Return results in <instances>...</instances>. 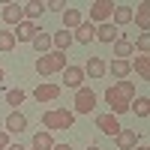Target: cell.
Masks as SVG:
<instances>
[{
	"instance_id": "obj_23",
	"label": "cell",
	"mask_w": 150,
	"mask_h": 150,
	"mask_svg": "<svg viewBox=\"0 0 150 150\" xmlns=\"http://www.w3.org/2000/svg\"><path fill=\"white\" fill-rule=\"evenodd\" d=\"M30 45H33L39 54H48V51H54V48H51V36H48V33H42V30L33 36V42H30Z\"/></svg>"
},
{
	"instance_id": "obj_18",
	"label": "cell",
	"mask_w": 150,
	"mask_h": 150,
	"mask_svg": "<svg viewBox=\"0 0 150 150\" xmlns=\"http://www.w3.org/2000/svg\"><path fill=\"white\" fill-rule=\"evenodd\" d=\"M105 72H111L117 81H123L132 72V66H129V60H111V66H105Z\"/></svg>"
},
{
	"instance_id": "obj_32",
	"label": "cell",
	"mask_w": 150,
	"mask_h": 150,
	"mask_svg": "<svg viewBox=\"0 0 150 150\" xmlns=\"http://www.w3.org/2000/svg\"><path fill=\"white\" fill-rule=\"evenodd\" d=\"M6 150H27V147H24V144H9Z\"/></svg>"
},
{
	"instance_id": "obj_17",
	"label": "cell",
	"mask_w": 150,
	"mask_h": 150,
	"mask_svg": "<svg viewBox=\"0 0 150 150\" xmlns=\"http://www.w3.org/2000/svg\"><path fill=\"white\" fill-rule=\"evenodd\" d=\"M81 69H84V75H90V78H102L105 75V60L102 57H90Z\"/></svg>"
},
{
	"instance_id": "obj_34",
	"label": "cell",
	"mask_w": 150,
	"mask_h": 150,
	"mask_svg": "<svg viewBox=\"0 0 150 150\" xmlns=\"http://www.w3.org/2000/svg\"><path fill=\"white\" fill-rule=\"evenodd\" d=\"M132 150H150V147H147V144H135Z\"/></svg>"
},
{
	"instance_id": "obj_29",
	"label": "cell",
	"mask_w": 150,
	"mask_h": 150,
	"mask_svg": "<svg viewBox=\"0 0 150 150\" xmlns=\"http://www.w3.org/2000/svg\"><path fill=\"white\" fill-rule=\"evenodd\" d=\"M132 48H138V54H147V48H150V36L141 33V36H138V42H132Z\"/></svg>"
},
{
	"instance_id": "obj_12",
	"label": "cell",
	"mask_w": 150,
	"mask_h": 150,
	"mask_svg": "<svg viewBox=\"0 0 150 150\" xmlns=\"http://www.w3.org/2000/svg\"><path fill=\"white\" fill-rule=\"evenodd\" d=\"M39 33V24L33 21H21L15 30H12V36H15V42H33V36Z\"/></svg>"
},
{
	"instance_id": "obj_1",
	"label": "cell",
	"mask_w": 150,
	"mask_h": 150,
	"mask_svg": "<svg viewBox=\"0 0 150 150\" xmlns=\"http://www.w3.org/2000/svg\"><path fill=\"white\" fill-rule=\"evenodd\" d=\"M135 99V84L132 81H114L105 90V102H108V114H114V117H120V114H126L129 111V102Z\"/></svg>"
},
{
	"instance_id": "obj_16",
	"label": "cell",
	"mask_w": 150,
	"mask_h": 150,
	"mask_svg": "<svg viewBox=\"0 0 150 150\" xmlns=\"http://www.w3.org/2000/svg\"><path fill=\"white\" fill-rule=\"evenodd\" d=\"M129 66H132V72L138 75L141 81L150 78V54H138V57H135V63H129Z\"/></svg>"
},
{
	"instance_id": "obj_27",
	"label": "cell",
	"mask_w": 150,
	"mask_h": 150,
	"mask_svg": "<svg viewBox=\"0 0 150 150\" xmlns=\"http://www.w3.org/2000/svg\"><path fill=\"white\" fill-rule=\"evenodd\" d=\"M15 48V36L12 30H0V51H12Z\"/></svg>"
},
{
	"instance_id": "obj_35",
	"label": "cell",
	"mask_w": 150,
	"mask_h": 150,
	"mask_svg": "<svg viewBox=\"0 0 150 150\" xmlns=\"http://www.w3.org/2000/svg\"><path fill=\"white\" fill-rule=\"evenodd\" d=\"M87 150H102V147H96V144H87Z\"/></svg>"
},
{
	"instance_id": "obj_25",
	"label": "cell",
	"mask_w": 150,
	"mask_h": 150,
	"mask_svg": "<svg viewBox=\"0 0 150 150\" xmlns=\"http://www.w3.org/2000/svg\"><path fill=\"white\" fill-rule=\"evenodd\" d=\"M78 24H81V12H78V9H63V30L72 33Z\"/></svg>"
},
{
	"instance_id": "obj_10",
	"label": "cell",
	"mask_w": 150,
	"mask_h": 150,
	"mask_svg": "<svg viewBox=\"0 0 150 150\" xmlns=\"http://www.w3.org/2000/svg\"><path fill=\"white\" fill-rule=\"evenodd\" d=\"M96 129L114 138V135H117V132H120L123 126H120V120H117L114 114H99V117H96Z\"/></svg>"
},
{
	"instance_id": "obj_31",
	"label": "cell",
	"mask_w": 150,
	"mask_h": 150,
	"mask_svg": "<svg viewBox=\"0 0 150 150\" xmlns=\"http://www.w3.org/2000/svg\"><path fill=\"white\" fill-rule=\"evenodd\" d=\"M6 147H9V132L0 129V150H6Z\"/></svg>"
},
{
	"instance_id": "obj_20",
	"label": "cell",
	"mask_w": 150,
	"mask_h": 150,
	"mask_svg": "<svg viewBox=\"0 0 150 150\" xmlns=\"http://www.w3.org/2000/svg\"><path fill=\"white\" fill-rule=\"evenodd\" d=\"M111 24L114 27H123V24H129L132 21V6H114V12H111Z\"/></svg>"
},
{
	"instance_id": "obj_19",
	"label": "cell",
	"mask_w": 150,
	"mask_h": 150,
	"mask_svg": "<svg viewBox=\"0 0 150 150\" xmlns=\"http://www.w3.org/2000/svg\"><path fill=\"white\" fill-rule=\"evenodd\" d=\"M132 21H138L141 33H147V27H150V3H138V12H132Z\"/></svg>"
},
{
	"instance_id": "obj_26",
	"label": "cell",
	"mask_w": 150,
	"mask_h": 150,
	"mask_svg": "<svg viewBox=\"0 0 150 150\" xmlns=\"http://www.w3.org/2000/svg\"><path fill=\"white\" fill-rule=\"evenodd\" d=\"M129 111H135L138 117H147V114H150V99H147V96L132 99V102H129Z\"/></svg>"
},
{
	"instance_id": "obj_15",
	"label": "cell",
	"mask_w": 150,
	"mask_h": 150,
	"mask_svg": "<svg viewBox=\"0 0 150 150\" xmlns=\"http://www.w3.org/2000/svg\"><path fill=\"white\" fill-rule=\"evenodd\" d=\"M72 42H75V39H72V33H69V30H57V33L51 36V48H54V51H63V54L69 51V45H72Z\"/></svg>"
},
{
	"instance_id": "obj_9",
	"label": "cell",
	"mask_w": 150,
	"mask_h": 150,
	"mask_svg": "<svg viewBox=\"0 0 150 150\" xmlns=\"http://www.w3.org/2000/svg\"><path fill=\"white\" fill-rule=\"evenodd\" d=\"M120 30L114 27V24H111V21H105V24H96V39L99 42H105V45H114L117 39H120Z\"/></svg>"
},
{
	"instance_id": "obj_30",
	"label": "cell",
	"mask_w": 150,
	"mask_h": 150,
	"mask_svg": "<svg viewBox=\"0 0 150 150\" xmlns=\"http://www.w3.org/2000/svg\"><path fill=\"white\" fill-rule=\"evenodd\" d=\"M45 9H51V12H63L66 3H63V0H51V3H45Z\"/></svg>"
},
{
	"instance_id": "obj_7",
	"label": "cell",
	"mask_w": 150,
	"mask_h": 150,
	"mask_svg": "<svg viewBox=\"0 0 150 150\" xmlns=\"http://www.w3.org/2000/svg\"><path fill=\"white\" fill-rule=\"evenodd\" d=\"M3 126H6V132H9V135H21L24 129H27V117H24L21 111H9L6 120H3Z\"/></svg>"
},
{
	"instance_id": "obj_14",
	"label": "cell",
	"mask_w": 150,
	"mask_h": 150,
	"mask_svg": "<svg viewBox=\"0 0 150 150\" xmlns=\"http://www.w3.org/2000/svg\"><path fill=\"white\" fill-rule=\"evenodd\" d=\"M0 15H3V21H6V24H15V27H18V24L24 21V9H21L18 3H6Z\"/></svg>"
},
{
	"instance_id": "obj_6",
	"label": "cell",
	"mask_w": 150,
	"mask_h": 150,
	"mask_svg": "<svg viewBox=\"0 0 150 150\" xmlns=\"http://www.w3.org/2000/svg\"><path fill=\"white\" fill-rule=\"evenodd\" d=\"M60 93H63V87H60V84L42 81V84L36 87V90H33V99H36V102H54V99H57Z\"/></svg>"
},
{
	"instance_id": "obj_21",
	"label": "cell",
	"mask_w": 150,
	"mask_h": 150,
	"mask_svg": "<svg viewBox=\"0 0 150 150\" xmlns=\"http://www.w3.org/2000/svg\"><path fill=\"white\" fill-rule=\"evenodd\" d=\"M132 42L126 39V36H120V39L114 42V60H126V57H132Z\"/></svg>"
},
{
	"instance_id": "obj_28",
	"label": "cell",
	"mask_w": 150,
	"mask_h": 150,
	"mask_svg": "<svg viewBox=\"0 0 150 150\" xmlns=\"http://www.w3.org/2000/svg\"><path fill=\"white\" fill-rule=\"evenodd\" d=\"M24 96H27V93H24L21 87H18V90H6V102H9V105H21Z\"/></svg>"
},
{
	"instance_id": "obj_24",
	"label": "cell",
	"mask_w": 150,
	"mask_h": 150,
	"mask_svg": "<svg viewBox=\"0 0 150 150\" xmlns=\"http://www.w3.org/2000/svg\"><path fill=\"white\" fill-rule=\"evenodd\" d=\"M54 147V138H51V132H36L33 135V150H51Z\"/></svg>"
},
{
	"instance_id": "obj_2",
	"label": "cell",
	"mask_w": 150,
	"mask_h": 150,
	"mask_svg": "<svg viewBox=\"0 0 150 150\" xmlns=\"http://www.w3.org/2000/svg\"><path fill=\"white\" fill-rule=\"evenodd\" d=\"M42 123H45L48 132H54V129H72L75 114H72L69 108H48L45 114H42Z\"/></svg>"
},
{
	"instance_id": "obj_22",
	"label": "cell",
	"mask_w": 150,
	"mask_h": 150,
	"mask_svg": "<svg viewBox=\"0 0 150 150\" xmlns=\"http://www.w3.org/2000/svg\"><path fill=\"white\" fill-rule=\"evenodd\" d=\"M21 9H24V21H33V24H36V18H42V12H45V3H39V0H33V3L21 6Z\"/></svg>"
},
{
	"instance_id": "obj_8",
	"label": "cell",
	"mask_w": 150,
	"mask_h": 150,
	"mask_svg": "<svg viewBox=\"0 0 150 150\" xmlns=\"http://www.w3.org/2000/svg\"><path fill=\"white\" fill-rule=\"evenodd\" d=\"M63 84L69 87V90H78V87H84V69L69 63V66L63 69Z\"/></svg>"
},
{
	"instance_id": "obj_3",
	"label": "cell",
	"mask_w": 150,
	"mask_h": 150,
	"mask_svg": "<svg viewBox=\"0 0 150 150\" xmlns=\"http://www.w3.org/2000/svg\"><path fill=\"white\" fill-rule=\"evenodd\" d=\"M69 63H66V54L63 51H48L42 54L39 60H36V72L42 75V78H48V75H54V72H63Z\"/></svg>"
},
{
	"instance_id": "obj_36",
	"label": "cell",
	"mask_w": 150,
	"mask_h": 150,
	"mask_svg": "<svg viewBox=\"0 0 150 150\" xmlns=\"http://www.w3.org/2000/svg\"><path fill=\"white\" fill-rule=\"evenodd\" d=\"M3 78H6V72H3V69H0V84H3Z\"/></svg>"
},
{
	"instance_id": "obj_11",
	"label": "cell",
	"mask_w": 150,
	"mask_h": 150,
	"mask_svg": "<svg viewBox=\"0 0 150 150\" xmlns=\"http://www.w3.org/2000/svg\"><path fill=\"white\" fill-rule=\"evenodd\" d=\"M72 39H75V42H81V45H90V42L96 39V24L81 21L78 27H75V33H72Z\"/></svg>"
},
{
	"instance_id": "obj_33",
	"label": "cell",
	"mask_w": 150,
	"mask_h": 150,
	"mask_svg": "<svg viewBox=\"0 0 150 150\" xmlns=\"http://www.w3.org/2000/svg\"><path fill=\"white\" fill-rule=\"evenodd\" d=\"M51 150H72V147H69V144H54Z\"/></svg>"
},
{
	"instance_id": "obj_5",
	"label": "cell",
	"mask_w": 150,
	"mask_h": 150,
	"mask_svg": "<svg viewBox=\"0 0 150 150\" xmlns=\"http://www.w3.org/2000/svg\"><path fill=\"white\" fill-rule=\"evenodd\" d=\"M114 12V0H96L90 3V24H105Z\"/></svg>"
},
{
	"instance_id": "obj_4",
	"label": "cell",
	"mask_w": 150,
	"mask_h": 150,
	"mask_svg": "<svg viewBox=\"0 0 150 150\" xmlns=\"http://www.w3.org/2000/svg\"><path fill=\"white\" fill-rule=\"evenodd\" d=\"M93 108H96V93L90 87H78L75 90V111L72 114H93Z\"/></svg>"
},
{
	"instance_id": "obj_13",
	"label": "cell",
	"mask_w": 150,
	"mask_h": 150,
	"mask_svg": "<svg viewBox=\"0 0 150 150\" xmlns=\"http://www.w3.org/2000/svg\"><path fill=\"white\" fill-rule=\"evenodd\" d=\"M114 144H117L120 150H132L135 144H138V132H135V129H120V132L114 135Z\"/></svg>"
}]
</instances>
